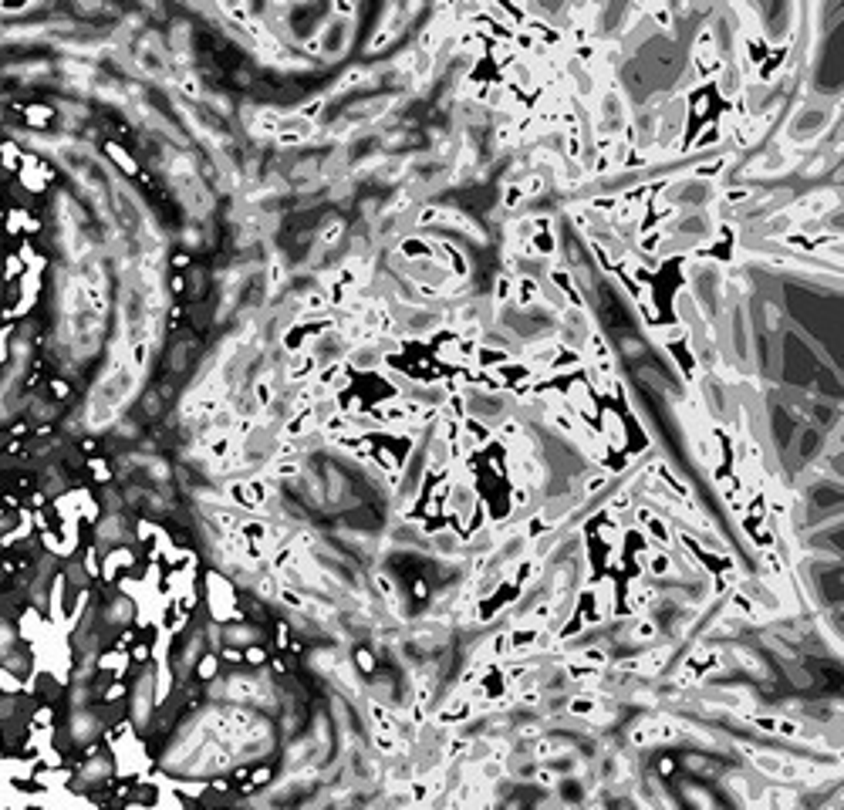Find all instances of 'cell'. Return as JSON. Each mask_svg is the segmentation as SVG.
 Listing matches in <instances>:
<instances>
[{
	"label": "cell",
	"mask_w": 844,
	"mask_h": 810,
	"mask_svg": "<svg viewBox=\"0 0 844 810\" xmlns=\"http://www.w3.org/2000/svg\"><path fill=\"white\" fill-rule=\"evenodd\" d=\"M595 331H598V318H595L588 307H564V311L554 318V341H557L564 352L581 355Z\"/></svg>",
	"instance_id": "6da1fadb"
},
{
	"label": "cell",
	"mask_w": 844,
	"mask_h": 810,
	"mask_svg": "<svg viewBox=\"0 0 844 810\" xmlns=\"http://www.w3.org/2000/svg\"><path fill=\"white\" fill-rule=\"evenodd\" d=\"M352 20H341V17H328L321 28H318V58L321 61H338L348 44H352Z\"/></svg>",
	"instance_id": "7a4b0ae2"
},
{
	"label": "cell",
	"mask_w": 844,
	"mask_h": 810,
	"mask_svg": "<svg viewBox=\"0 0 844 810\" xmlns=\"http://www.w3.org/2000/svg\"><path fill=\"white\" fill-rule=\"evenodd\" d=\"M385 362H388V358H385L379 338H375V341H365V345H352L348 355H345L348 371H362V375H379L385 368Z\"/></svg>",
	"instance_id": "3957f363"
},
{
	"label": "cell",
	"mask_w": 844,
	"mask_h": 810,
	"mask_svg": "<svg viewBox=\"0 0 844 810\" xmlns=\"http://www.w3.org/2000/svg\"><path fill=\"white\" fill-rule=\"evenodd\" d=\"M783 749H756L750 756V766L760 773L763 780H777L780 777V770H783Z\"/></svg>",
	"instance_id": "277c9868"
},
{
	"label": "cell",
	"mask_w": 844,
	"mask_h": 810,
	"mask_svg": "<svg viewBox=\"0 0 844 810\" xmlns=\"http://www.w3.org/2000/svg\"><path fill=\"white\" fill-rule=\"evenodd\" d=\"M618 358L622 362H645V355H648V341L645 338H638V335H618Z\"/></svg>",
	"instance_id": "5b68a950"
},
{
	"label": "cell",
	"mask_w": 844,
	"mask_h": 810,
	"mask_svg": "<svg viewBox=\"0 0 844 810\" xmlns=\"http://www.w3.org/2000/svg\"><path fill=\"white\" fill-rule=\"evenodd\" d=\"M497 206H500L504 213H517V210H523V206H527L523 189L521 186H500V189H497Z\"/></svg>",
	"instance_id": "8992f818"
},
{
	"label": "cell",
	"mask_w": 844,
	"mask_h": 810,
	"mask_svg": "<svg viewBox=\"0 0 844 810\" xmlns=\"http://www.w3.org/2000/svg\"><path fill=\"white\" fill-rule=\"evenodd\" d=\"M193 672H196L200 682H213L216 675H220V655H216V648L203 652V655L193 662Z\"/></svg>",
	"instance_id": "52a82bcc"
},
{
	"label": "cell",
	"mask_w": 844,
	"mask_h": 810,
	"mask_svg": "<svg viewBox=\"0 0 844 810\" xmlns=\"http://www.w3.org/2000/svg\"><path fill=\"white\" fill-rule=\"evenodd\" d=\"M490 301L497 307L504 304H513V277L504 274V270H497V277H493V291H490Z\"/></svg>",
	"instance_id": "ba28073f"
},
{
	"label": "cell",
	"mask_w": 844,
	"mask_h": 810,
	"mask_svg": "<svg viewBox=\"0 0 844 810\" xmlns=\"http://www.w3.org/2000/svg\"><path fill=\"white\" fill-rule=\"evenodd\" d=\"M720 138H723V129H720V122H706V125H703V129H699V138H692V142H689V145H686V149H689V153H706L709 145H716Z\"/></svg>",
	"instance_id": "9c48e42d"
},
{
	"label": "cell",
	"mask_w": 844,
	"mask_h": 810,
	"mask_svg": "<svg viewBox=\"0 0 844 810\" xmlns=\"http://www.w3.org/2000/svg\"><path fill=\"white\" fill-rule=\"evenodd\" d=\"M324 108H328V95L321 92V95H314V98H307V102H301L294 112H297L301 119H307V122L318 125V122H321V115H324Z\"/></svg>",
	"instance_id": "30bf717a"
},
{
	"label": "cell",
	"mask_w": 844,
	"mask_h": 810,
	"mask_svg": "<svg viewBox=\"0 0 844 810\" xmlns=\"http://www.w3.org/2000/svg\"><path fill=\"white\" fill-rule=\"evenodd\" d=\"M105 153L112 155V159H115V166L122 169L125 176H132V179H136V176H138V162H136V159H132V155H129V153H125V149H122V145H119V142H105Z\"/></svg>",
	"instance_id": "8fae6325"
},
{
	"label": "cell",
	"mask_w": 844,
	"mask_h": 810,
	"mask_svg": "<svg viewBox=\"0 0 844 810\" xmlns=\"http://www.w3.org/2000/svg\"><path fill=\"white\" fill-rule=\"evenodd\" d=\"M352 665L362 675H372V672H375V652H372V648H355V652H352Z\"/></svg>",
	"instance_id": "7c38bea8"
},
{
	"label": "cell",
	"mask_w": 844,
	"mask_h": 810,
	"mask_svg": "<svg viewBox=\"0 0 844 810\" xmlns=\"http://www.w3.org/2000/svg\"><path fill=\"white\" fill-rule=\"evenodd\" d=\"M47 395L54 398V402H68V398H71V382H68V379H58V375L47 379Z\"/></svg>",
	"instance_id": "4fadbf2b"
},
{
	"label": "cell",
	"mask_w": 844,
	"mask_h": 810,
	"mask_svg": "<svg viewBox=\"0 0 844 810\" xmlns=\"http://www.w3.org/2000/svg\"><path fill=\"white\" fill-rule=\"evenodd\" d=\"M24 270H28V267L20 263V257H17V254H7V257H4V277H0V280L14 284V280H17L20 274H24Z\"/></svg>",
	"instance_id": "5bb4252c"
},
{
	"label": "cell",
	"mask_w": 844,
	"mask_h": 810,
	"mask_svg": "<svg viewBox=\"0 0 844 810\" xmlns=\"http://www.w3.org/2000/svg\"><path fill=\"white\" fill-rule=\"evenodd\" d=\"M34 726H54V703H37L31 713Z\"/></svg>",
	"instance_id": "9a60e30c"
},
{
	"label": "cell",
	"mask_w": 844,
	"mask_h": 810,
	"mask_svg": "<svg viewBox=\"0 0 844 810\" xmlns=\"http://www.w3.org/2000/svg\"><path fill=\"white\" fill-rule=\"evenodd\" d=\"M31 426H34V422L28 419V415H17L14 422H11V426H4V429H7V436H11V439H28V436H31Z\"/></svg>",
	"instance_id": "2e32d148"
},
{
	"label": "cell",
	"mask_w": 844,
	"mask_h": 810,
	"mask_svg": "<svg viewBox=\"0 0 844 810\" xmlns=\"http://www.w3.org/2000/svg\"><path fill=\"white\" fill-rule=\"evenodd\" d=\"M263 662H267V648H263V645H246L244 665H263Z\"/></svg>",
	"instance_id": "e0dca14e"
},
{
	"label": "cell",
	"mask_w": 844,
	"mask_h": 810,
	"mask_svg": "<svg viewBox=\"0 0 844 810\" xmlns=\"http://www.w3.org/2000/svg\"><path fill=\"white\" fill-rule=\"evenodd\" d=\"M409 595H412V601H429V584H426V578H415L412 584H409Z\"/></svg>",
	"instance_id": "ac0fdd59"
},
{
	"label": "cell",
	"mask_w": 844,
	"mask_h": 810,
	"mask_svg": "<svg viewBox=\"0 0 844 810\" xmlns=\"http://www.w3.org/2000/svg\"><path fill=\"white\" fill-rule=\"evenodd\" d=\"M287 642H291V625H287V621H277V628H274V648H287Z\"/></svg>",
	"instance_id": "d6986e66"
},
{
	"label": "cell",
	"mask_w": 844,
	"mask_h": 810,
	"mask_svg": "<svg viewBox=\"0 0 844 810\" xmlns=\"http://www.w3.org/2000/svg\"><path fill=\"white\" fill-rule=\"evenodd\" d=\"M169 294H176V297H186V274H176L169 277Z\"/></svg>",
	"instance_id": "ffe728a7"
},
{
	"label": "cell",
	"mask_w": 844,
	"mask_h": 810,
	"mask_svg": "<svg viewBox=\"0 0 844 810\" xmlns=\"http://www.w3.org/2000/svg\"><path fill=\"white\" fill-rule=\"evenodd\" d=\"M172 270H189V250H179V254H172Z\"/></svg>",
	"instance_id": "44dd1931"
},
{
	"label": "cell",
	"mask_w": 844,
	"mask_h": 810,
	"mask_svg": "<svg viewBox=\"0 0 844 810\" xmlns=\"http://www.w3.org/2000/svg\"><path fill=\"white\" fill-rule=\"evenodd\" d=\"M78 449H81L85 456H95V449H98V439H95V436H85V439H78Z\"/></svg>",
	"instance_id": "7402d4cb"
},
{
	"label": "cell",
	"mask_w": 844,
	"mask_h": 810,
	"mask_svg": "<svg viewBox=\"0 0 844 810\" xmlns=\"http://www.w3.org/2000/svg\"><path fill=\"white\" fill-rule=\"evenodd\" d=\"M672 770H675V760H672V756H662L659 763H655V773H662V777H672Z\"/></svg>",
	"instance_id": "603a6c76"
},
{
	"label": "cell",
	"mask_w": 844,
	"mask_h": 810,
	"mask_svg": "<svg viewBox=\"0 0 844 810\" xmlns=\"http://www.w3.org/2000/svg\"><path fill=\"white\" fill-rule=\"evenodd\" d=\"M271 672H274V675H287V662H284V658H271Z\"/></svg>",
	"instance_id": "cb8c5ba5"
},
{
	"label": "cell",
	"mask_w": 844,
	"mask_h": 810,
	"mask_svg": "<svg viewBox=\"0 0 844 810\" xmlns=\"http://www.w3.org/2000/svg\"><path fill=\"white\" fill-rule=\"evenodd\" d=\"M7 439H11V436H7V429H0V449L7 446Z\"/></svg>",
	"instance_id": "d4e9b609"
},
{
	"label": "cell",
	"mask_w": 844,
	"mask_h": 810,
	"mask_svg": "<svg viewBox=\"0 0 844 810\" xmlns=\"http://www.w3.org/2000/svg\"><path fill=\"white\" fill-rule=\"evenodd\" d=\"M0 220H4V206H0Z\"/></svg>",
	"instance_id": "484cf974"
}]
</instances>
